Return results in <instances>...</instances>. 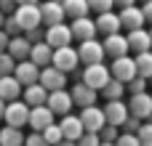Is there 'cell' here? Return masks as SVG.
Here are the masks:
<instances>
[{"instance_id": "obj_41", "label": "cell", "mask_w": 152, "mask_h": 146, "mask_svg": "<svg viewBox=\"0 0 152 146\" xmlns=\"http://www.w3.org/2000/svg\"><path fill=\"white\" fill-rule=\"evenodd\" d=\"M43 32H45V29H40V27H32V29H24L21 35H24L29 43H37V40H43Z\"/></svg>"}, {"instance_id": "obj_45", "label": "cell", "mask_w": 152, "mask_h": 146, "mask_svg": "<svg viewBox=\"0 0 152 146\" xmlns=\"http://www.w3.org/2000/svg\"><path fill=\"white\" fill-rule=\"evenodd\" d=\"M136 0H112V5H118V8H126V5H134Z\"/></svg>"}, {"instance_id": "obj_51", "label": "cell", "mask_w": 152, "mask_h": 146, "mask_svg": "<svg viewBox=\"0 0 152 146\" xmlns=\"http://www.w3.org/2000/svg\"><path fill=\"white\" fill-rule=\"evenodd\" d=\"M136 3H147V0H136Z\"/></svg>"}, {"instance_id": "obj_50", "label": "cell", "mask_w": 152, "mask_h": 146, "mask_svg": "<svg viewBox=\"0 0 152 146\" xmlns=\"http://www.w3.org/2000/svg\"><path fill=\"white\" fill-rule=\"evenodd\" d=\"M3 21H5V13H3V11H0V27H3Z\"/></svg>"}, {"instance_id": "obj_35", "label": "cell", "mask_w": 152, "mask_h": 146, "mask_svg": "<svg viewBox=\"0 0 152 146\" xmlns=\"http://www.w3.org/2000/svg\"><path fill=\"white\" fill-rule=\"evenodd\" d=\"M126 90L128 93H142V90H147V77H131L128 82H126Z\"/></svg>"}, {"instance_id": "obj_19", "label": "cell", "mask_w": 152, "mask_h": 146, "mask_svg": "<svg viewBox=\"0 0 152 146\" xmlns=\"http://www.w3.org/2000/svg\"><path fill=\"white\" fill-rule=\"evenodd\" d=\"M102 112H104V120H107L110 125H118V128H120V122L128 117V106H126V101H120V98L107 101V104L102 106Z\"/></svg>"}, {"instance_id": "obj_10", "label": "cell", "mask_w": 152, "mask_h": 146, "mask_svg": "<svg viewBox=\"0 0 152 146\" xmlns=\"http://www.w3.org/2000/svg\"><path fill=\"white\" fill-rule=\"evenodd\" d=\"M40 8V24L43 27H51V24H59L64 21V8H61V0H40L37 3Z\"/></svg>"}, {"instance_id": "obj_30", "label": "cell", "mask_w": 152, "mask_h": 146, "mask_svg": "<svg viewBox=\"0 0 152 146\" xmlns=\"http://www.w3.org/2000/svg\"><path fill=\"white\" fill-rule=\"evenodd\" d=\"M107 101H112V98H123V93H126V82H120V80H115V77H110L107 82H104V88L99 90Z\"/></svg>"}, {"instance_id": "obj_49", "label": "cell", "mask_w": 152, "mask_h": 146, "mask_svg": "<svg viewBox=\"0 0 152 146\" xmlns=\"http://www.w3.org/2000/svg\"><path fill=\"white\" fill-rule=\"evenodd\" d=\"M19 3H40V0H16V5H19Z\"/></svg>"}, {"instance_id": "obj_15", "label": "cell", "mask_w": 152, "mask_h": 146, "mask_svg": "<svg viewBox=\"0 0 152 146\" xmlns=\"http://www.w3.org/2000/svg\"><path fill=\"white\" fill-rule=\"evenodd\" d=\"M53 112L45 106V104H37V106H29V117H27V125H29V130H43L45 125H51L53 122Z\"/></svg>"}, {"instance_id": "obj_7", "label": "cell", "mask_w": 152, "mask_h": 146, "mask_svg": "<svg viewBox=\"0 0 152 146\" xmlns=\"http://www.w3.org/2000/svg\"><path fill=\"white\" fill-rule=\"evenodd\" d=\"M126 106H128V114H134V117H139V120L152 117V96L147 93V90L131 93V98L126 101Z\"/></svg>"}, {"instance_id": "obj_31", "label": "cell", "mask_w": 152, "mask_h": 146, "mask_svg": "<svg viewBox=\"0 0 152 146\" xmlns=\"http://www.w3.org/2000/svg\"><path fill=\"white\" fill-rule=\"evenodd\" d=\"M136 138H139V144H142V146H152V117H147V122L139 125Z\"/></svg>"}, {"instance_id": "obj_3", "label": "cell", "mask_w": 152, "mask_h": 146, "mask_svg": "<svg viewBox=\"0 0 152 146\" xmlns=\"http://www.w3.org/2000/svg\"><path fill=\"white\" fill-rule=\"evenodd\" d=\"M27 117H29V106L19 98L13 101H5V109H3V120L5 125H13V128H27Z\"/></svg>"}, {"instance_id": "obj_11", "label": "cell", "mask_w": 152, "mask_h": 146, "mask_svg": "<svg viewBox=\"0 0 152 146\" xmlns=\"http://www.w3.org/2000/svg\"><path fill=\"white\" fill-rule=\"evenodd\" d=\"M110 74H112L115 80H120V82H128L131 77H136V64H134V59H131L128 53L112 59V64H110Z\"/></svg>"}, {"instance_id": "obj_47", "label": "cell", "mask_w": 152, "mask_h": 146, "mask_svg": "<svg viewBox=\"0 0 152 146\" xmlns=\"http://www.w3.org/2000/svg\"><path fill=\"white\" fill-rule=\"evenodd\" d=\"M3 109H5V101L0 98V120H3Z\"/></svg>"}, {"instance_id": "obj_14", "label": "cell", "mask_w": 152, "mask_h": 146, "mask_svg": "<svg viewBox=\"0 0 152 146\" xmlns=\"http://www.w3.org/2000/svg\"><path fill=\"white\" fill-rule=\"evenodd\" d=\"M69 96H72V106H91V104H96V98H99V90H94V88H88L83 80H77L75 85H72V90H69Z\"/></svg>"}, {"instance_id": "obj_23", "label": "cell", "mask_w": 152, "mask_h": 146, "mask_svg": "<svg viewBox=\"0 0 152 146\" xmlns=\"http://www.w3.org/2000/svg\"><path fill=\"white\" fill-rule=\"evenodd\" d=\"M45 96H48V90L40 85V82H29V85H24L21 88V101L27 104V106H37V104H45Z\"/></svg>"}, {"instance_id": "obj_25", "label": "cell", "mask_w": 152, "mask_h": 146, "mask_svg": "<svg viewBox=\"0 0 152 146\" xmlns=\"http://www.w3.org/2000/svg\"><path fill=\"white\" fill-rule=\"evenodd\" d=\"M51 53H53V48L45 40H37V43L29 45V61H35L37 66H48L51 64Z\"/></svg>"}, {"instance_id": "obj_53", "label": "cell", "mask_w": 152, "mask_h": 146, "mask_svg": "<svg viewBox=\"0 0 152 146\" xmlns=\"http://www.w3.org/2000/svg\"><path fill=\"white\" fill-rule=\"evenodd\" d=\"M147 82H152V77H150V80H147Z\"/></svg>"}, {"instance_id": "obj_4", "label": "cell", "mask_w": 152, "mask_h": 146, "mask_svg": "<svg viewBox=\"0 0 152 146\" xmlns=\"http://www.w3.org/2000/svg\"><path fill=\"white\" fill-rule=\"evenodd\" d=\"M13 19L19 21L21 32L32 29V27H43L40 24V8H37V3H19L13 8Z\"/></svg>"}, {"instance_id": "obj_27", "label": "cell", "mask_w": 152, "mask_h": 146, "mask_svg": "<svg viewBox=\"0 0 152 146\" xmlns=\"http://www.w3.org/2000/svg\"><path fill=\"white\" fill-rule=\"evenodd\" d=\"M21 144H24L21 128H13V125H3L0 128V146H21Z\"/></svg>"}, {"instance_id": "obj_16", "label": "cell", "mask_w": 152, "mask_h": 146, "mask_svg": "<svg viewBox=\"0 0 152 146\" xmlns=\"http://www.w3.org/2000/svg\"><path fill=\"white\" fill-rule=\"evenodd\" d=\"M126 40H128V51H134V53H142V51H152V37H150V29H144V27L128 29Z\"/></svg>"}, {"instance_id": "obj_38", "label": "cell", "mask_w": 152, "mask_h": 146, "mask_svg": "<svg viewBox=\"0 0 152 146\" xmlns=\"http://www.w3.org/2000/svg\"><path fill=\"white\" fill-rule=\"evenodd\" d=\"M115 146H142V144H139L136 133H118V138H115Z\"/></svg>"}, {"instance_id": "obj_24", "label": "cell", "mask_w": 152, "mask_h": 146, "mask_svg": "<svg viewBox=\"0 0 152 146\" xmlns=\"http://www.w3.org/2000/svg\"><path fill=\"white\" fill-rule=\"evenodd\" d=\"M29 40L24 37V35H13V37H8V45H5V51L16 59V61H21V59H29Z\"/></svg>"}, {"instance_id": "obj_52", "label": "cell", "mask_w": 152, "mask_h": 146, "mask_svg": "<svg viewBox=\"0 0 152 146\" xmlns=\"http://www.w3.org/2000/svg\"><path fill=\"white\" fill-rule=\"evenodd\" d=\"M150 37H152V27H150Z\"/></svg>"}, {"instance_id": "obj_1", "label": "cell", "mask_w": 152, "mask_h": 146, "mask_svg": "<svg viewBox=\"0 0 152 146\" xmlns=\"http://www.w3.org/2000/svg\"><path fill=\"white\" fill-rule=\"evenodd\" d=\"M51 64L56 66V69H61V72H75L77 66H80V59H77V48H72V43L69 45H61V48H53V53H51Z\"/></svg>"}, {"instance_id": "obj_17", "label": "cell", "mask_w": 152, "mask_h": 146, "mask_svg": "<svg viewBox=\"0 0 152 146\" xmlns=\"http://www.w3.org/2000/svg\"><path fill=\"white\" fill-rule=\"evenodd\" d=\"M69 32H72V40H88V37H96L99 32H96V24H94V19H88V16H77V19H72V24H69Z\"/></svg>"}, {"instance_id": "obj_18", "label": "cell", "mask_w": 152, "mask_h": 146, "mask_svg": "<svg viewBox=\"0 0 152 146\" xmlns=\"http://www.w3.org/2000/svg\"><path fill=\"white\" fill-rule=\"evenodd\" d=\"M37 74H40V66H37L35 61H29V59H21V61H16V66H13V77L21 82V88L29 85V82H37Z\"/></svg>"}, {"instance_id": "obj_36", "label": "cell", "mask_w": 152, "mask_h": 146, "mask_svg": "<svg viewBox=\"0 0 152 146\" xmlns=\"http://www.w3.org/2000/svg\"><path fill=\"white\" fill-rule=\"evenodd\" d=\"M21 146H51V144L43 138L40 130H29V136H24V144Z\"/></svg>"}, {"instance_id": "obj_32", "label": "cell", "mask_w": 152, "mask_h": 146, "mask_svg": "<svg viewBox=\"0 0 152 146\" xmlns=\"http://www.w3.org/2000/svg\"><path fill=\"white\" fill-rule=\"evenodd\" d=\"M13 66H16V59L8 51H0V74H13Z\"/></svg>"}, {"instance_id": "obj_37", "label": "cell", "mask_w": 152, "mask_h": 146, "mask_svg": "<svg viewBox=\"0 0 152 146\" xmlns=\"http://www.w3.org/2000/svg\"><path fill=\"white\" fill-rule=\"evenodd\" d=\"M3 29L8 32V37H13V35H21V27H19V21L13 19V13H5V21H3Z\"/></svg>"}, {"instance_id": "obj_9", "label": "cell", "mask_w": 152, "mask_h": 146, "mask_svg": "<svg viewBox=\"0 0 152 146\" xmlns=\"http://www.w3.org/2000/svg\"><path fill=\"white\" fill-rule=\"evenodd\" d=\"M45 106L53 112V114H67V112H72V96H69V90L67 88H59V90H48V96H45Z\"/></svg>"}, {"instance_id": "obj_48", "label": "cell", "mask_w": 152, "mask_h": 146, "mask_svg": "<svg viewBox=\"0 0 152 146\" xmlns=\"http://www.w3.org/2000/svg\"><path fill=\"white\" fill-rule=\"evenodd\" d=\"M99 146H115V141H102Z\"/></svg>"}, {"instance_id": "obj_28", "label": "cell", "mask_w": 152, "mask_h": 146, "mask_svg": "<svg viewBox=\"0 0 152 146\" xmlns=\"http://www.w3.org/2000/svg\"><path fill=\"white\" fill-rule=\"evenodd\" d=\"M61 8H64V16H88V0H61Z\"/></svg>"}, {"instance_id": "obj_12", "label": "cell", "mask_w": 152, "mask_h": 146, "mask_svg": "<svg viewBox=\"0 0 152 146\" xmlns=\"http://www.w3.org/2000/svg\"><path fill=\"white\" fill-rule=\"evenodd\" d=\"M77 117H80V122H83V130H91V133H99V130H102V125L107 122V120H104L102 106H96V104L83 106Z\"/></svg>"}, {"instance_id": "obj_21", "label": "cell", "mask_w": 152, "mask_h": 146, "mask_svg": "<svg viewBox=\"0 0 152 146\" xmlns=\"http://www.w3.org/2000/svg\"><path fill=\"white\" fill-rule=\"evenodd\" d=\"M59 125V130H61V138H69V141H77L80 138V133H83V122H80V117L77 114H61V122H56Z\"/></svg>"}, {"instance_id": "obj_42", "label": "cell", "mask_w": 152, "mask_h": 146, "mask_svg": "<svg viewBox=\"0 0 152 146\" xmlns=\"http://www.w3.org/2000/svg\"><path fill=\"white\" fill-rule=\"evenodd\" d=\"M142 16H144V24H150V27H152V0L142 3Z\"/></svg>"}, {"instance_id": "obj_54", "label": "cell", "mask_w": 152, "mask_h": 146, "mask_svg": "<svg viewBox=\"0 0 152 146\" xmlns=\"http://www.w3.org/2000/svg\"><path fill=\"white\" fill-rule=\"evenodd\" d=\"M0 51H3V48H0Z\"/></svg>"}, {"instance_id": "obj_34", "label": "cell", "mask_w": 152, "mask_h": 146, "mask_svg": "<svg viewBox=\"0 0 152 146\" xmlns=\"http://www.w3.org/2000/svg\"><path fill=\"white\" fill-rule=\"evenodd\" d=\"M75 144H77V146H99V144H102V138H99V133L83 130V133H80V138H77Z\"/></svg>"}, {"instance_id": "obj_5", "label": "cell", "mask_w": 152, "mask_h": 146, "mask_svg": "<svg viewBox=\"0 0 152 146\" xmlns=\"http://www.w3.org/2000/svg\"><path fill=\"white\" fill-rule=\"evenodd\" d=\"M37 82L45 88V90H59V88H67V72H61V69H56L53 64H48V66H40V74H37Z\"/></svg>"}, {"instance_id": "obj_55", "label": "cell", "mask_w": 152, "mask_h": 146, "mask_svg": "<svg viewBox=\"0 0 152 146\" xmlns=\"http://www.w3.org/2000/svg\"><path fill=\"white\" fill-rule=\"evenodd\" d=\"M150 96H152V93H150Z\"/></svg>"}, {"instance_id": "obj_39", "label": "cell", "mask_w": 152, "mask_h": 146, "mask_svg": "<svg viewBox=\"0 0 152 146\" xmlns=\"http://www.w3.org/2000/svg\"><path fill=\"white\" fill-rule=\"evenodd\" d=\"M139 125H142V120H139V117H134V114H128V117L120 122L123 133H136V130H139Z\"/></svg>"}, {"instance_id": "obj_40", "label": "cell", "mask_w": 152, "mask_h": 146, "mask_svg": "<svg viewBox=\"0 0 152 146\" xmlns=\"http://www.w3.org/2000/svg\"><path fill=\"white\" fill-rule=\"evenodd\" d=\"M88 8L96 11V13H102V11H110L115 5H112V0H88Z\"/></svg>"}, {"instance_id": "obj_20", "label": "cell", "mask_w": 152, "mask_h": 146, "mask_svg": "<svg viewBox=\"0 0 152 146\" xmlns=\"http://www.w3.org/2000/svg\"><path fill=\"white\" fill-rule=\"evenodd\" d=\"M118 19H120V29H136V27H144V16H142V8H139L136 3L120 8Z\"/></svg>"}, {"instance_id": "obj_26", "label": "cell", "mask_w": 152, "mask_h": 146, "mask_svg": "<svg viewBox=\"0 0 152 146\" xmlns=\"http://www.w3.org/2000/svg\"><path fill=\"white\" fill-rule=\"evenodd\" d=\"M21 96V82L13 74H0V98L3 101H13Z\"/></svg>"}, {"instance_id": "obj_22", "label": "cell", "mask_w": 152, "mask_h": 146, "mask_svg": "<svg viewBox=\"0 0 152 146\" xmlns=\"http://www.w3.org/2000/svg\"><path fill=\"white\" fill-rule=\"evenodd\" d=\"M96 32H102V35H112V32H120V19H118V13L110 8V11H102L99 16H96Z\"/></svg>"}, {"instance_id": "obj_33", "label": "cell", "mask_w": 152, "mask_h": 146, "mask_svg": "<svg viewBox=\"0 0 152 146\" xmlns=\"http://www.w3.org/2000/svg\"><path fill=\"white\" fill-rule=\"evenodd\" d=\"M40 133H43V138H45V141H48L51 146L56 144V141H61V130H59V125H56V122H51V125H45V128H43Z\"/></svg>"}, {"instance_id": "obj_44", "label": "cell", "mask_w": 152, "mask_h": 146, "mask_svg": "<svg viewBox=\"0 0 152 146\" xmlns=\"http://www.w3.org/2000/svg\"><path fill=\"white\" fill-rule=\"evenodd\" d=\"M5 45H8V32H5V29L0 27V48L5 51Z\"/></svg>"}, {"instance_id": "obj_46", "label": "cell", "mask_w": 152, "mask_h": 146, "mask_svg": "<svg viewBox=\"0 0 152 146\" xmlns=\"http://www.w3.org/2000/svg\"><path fill=\"white\" fill-rule=\"evenodd\" d=\"M53 146H77L75 141H69V138H61V141H56Z\"/></svg>"}, {"instance_id": "obj_2", "label": "cell", "mask_w": 152, "mask_h": 146, "mask_svg": "<svg viewBox=\"0 0 152 146\" xmlns=\"http://www.w3.org/2000/svg\"><path fill=\"white\" fill-rule=\"evenodd\" d=\"M86 69H83V82L88 85V88H94V90H102L104 88V82L112 77L110 74V66L104 64V61H96V64H83Z\"/></svg>"}, {"instance_id": "obj_8", "label": "cell", "mask_w": 152, "mask_h": 146, "mask_svg": "<svg viewBox=\"0 0 152 146\" xmlns=\"http://www.w3.org/2000/svg\"><path fill=\"white\" fill-rule=\"evenodd\" d=\"M77 59L80 64H96V61H104V48L96 37H88V40H80V48H77Z\"/></svg>"}, {"instance_id": "obj_6", "label": "cell", "mask_w": 152, "mask_h": 146, "mask_svg": "<svg viewBox=\"0 0 152 146\" xmlns=\"http://www.w3.org/2000/svg\"><path fill=\"white\" fill-rule=\"evenodd\" d=\"M43 40H45L51 48H61V45H69V43H72V32H69V24H67V21H59V24H51V27H45V32H43Z\"/></svg>"}, {"instance_id": "obj_13", "label": "cell", "mask_w": 152, "mask_h": 146, "mask_svg": "<svg viewBox=\"0 0 152 146\" xmlns=\"http://www.w3.org/2000/svg\"><path fill=\"white\" fill-rule=\"evenodd\" d=\"M102 48H104V56L107 59H118V56H126L128 53V40H126V35L112 32V35H104Z\"/></svg>"}, {"instance_id": "obj_29", "label": "cell", "mask_w": 152, "mask_h": 146, "mask_svg": "<svg viewBox=\"0 0 152 146\" xmlns=\"http://www.w3.org/2000/svg\"><path fill=\"white\" fill-rule=\"evenodd\" d=\"M134 64H136V74L139 77H152V51H142L134 56Z\"/></svg>"}, {"instance_id": "obj_43", "label": "cell", "mask_w": 152, "mask_h": 146, "mask_svg": "<svg viewBox=\"0 0 152 146\" xmlns=\"http://www.w3.org/2000/svg\"><path fill=\"white\" fill-rule=\"evenodd\" d=\"M13 8H16V0H0V11L3 13H13Z\"/></svg>"}]
</instances>
